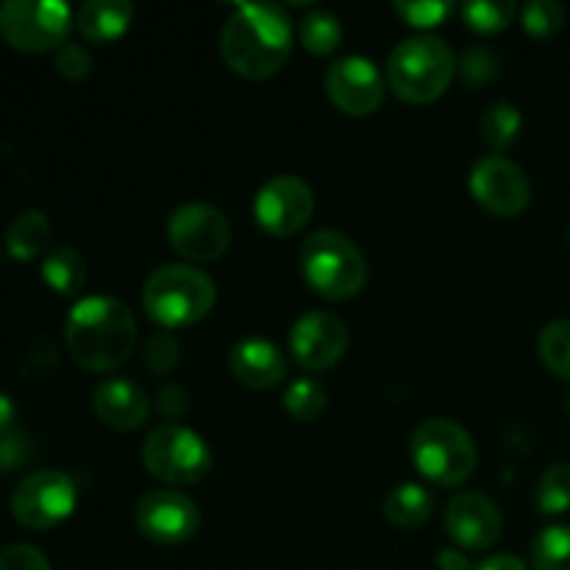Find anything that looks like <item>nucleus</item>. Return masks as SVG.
I'll return each instance as SVG.
<instances>
[{"label": "nucleus", "instance_id": "nucleus-27", "mask_svg": "<svg viewBox=\"0 0 570 570\" xmlns=\"http://www.w3.org/2000/svg\"><path fill=\"white\" fill-rule=\"evenodd\" d=\"M534 504L543 515H562L570 510V462H557L540 476Z\"/></svg>", "mask_w": 570, "mask_h": 570}, {"label": "nucleus", "instance_id": "nucleus-13", "mask_svg": "<svg viewBox=\"0 0 570 570\" xmlns=\"http://www.w3.org/2000/svg\"><path fill=\"white\" fill-rule=\"evenodd\" d=\"M137 527L150 543L181 546L198 534V504L173 488L150 490L137 504Z\"/></svg>", "mask_w": 570, "mask_h": 570}, {"label": "nucleus", "instance_id": "nucleus-4", "mask_svg": "<svg viewBox=\"0 0 570 570\" xmlns=\"http://www.w3.org/2000/svg\"><path fill=\"white\" fill-rule=\"evenodd\" d=\"M456 56L440 37H410L387 59V83L406 104H432L456 76Z\"/></svg>", "mask_w": 570, "mask_h": 570}, {"label": "nucleus", "instance_id": "nucleus-16", "mask_svg": "<svg viewBox=\"0 0 570 570\" xmlns=\"http://www.w3.org/2000/svg\"><path fill=\"white\" fill-rule=\"evenodd\" d=\"M445 532L462 551H484L499 543L504 518L488 495L462 493L445 510Z\"/></svg>", "mask_w": 570, "mask_h": 570}, {"label": "nucleus", "instance_id": "nucleus-25", "mask_svg": "<svg viewBox=\"0 0 570 570\" xmlns=\"http://www.w3.org/2000/svg\"><path fill=\"white\" fill-rule=\"evenodd\" d=\"M538 354L549 373L570 382V321H554L540 332Z\"/></svg>", "mask_w": 570, "mask_h": 570}, {"label": "nucleus", "instance_id": "nucleus-36", "mask_svg": "<svg viewBox=\"0 0 570 570\" xmlns=\"http://www.w3.org/2000/svg\"><path fill=\"white\" fill-rule=\"evenodd\" d=\"M187 401H189L187 393H184L178 384H167V387L159 393V412L167 417V421L176 423V421H181L184 412H187V406H189Z\"/></svg>", "mask_w": 570, "mask_h": 570}, {"label": "nucleus", "instance_id": "nucleus-11", "mask_svg": "<svg viewBox=\"0 0 570 570\" xmlns=\"http://www.w3.org/2000/svg\"><path fill=\"white\" fill-rule=\"evenodd\" d=\"M315 215V193L298 176H276L256 193L254 217L262 232L293 237Z\"/></svg>", "mask_w": 570, "mask_h": 570}, {"label": "nucleus", "instance_id": "nucleus-32", "mask_svg": "<svg viewBox=\"0 0 570 570\" xmlns=\"http://www.w3.org/2000/svg\"><path fill=\"white\" fill-rule=\"evenodd\" d=\"M178 354H181V348H178V340L170 332L150 334L148 343H145V365H148V371L159 373V376H165L178 365Z\"/></svg>", "mask_w": 570, "mask_h": 570}, {"label": "nucleus", "instance_id": "nucleus-17", "mask_svg": "<svg viewBox=\"0 0 570 570\" xmlns=\"http://www.w3.org/2000/svg\"><path fill=\"white\" fill-rule=\"evenodd\" d=\"M95 415L117 432H137L150 417V399L128 379H106L92 395Z\"/></svg>", "mask_w": 570, "mask_h": 570}, {"label": "nucleus", "instance_id": "nucleus-31", "mask_svg": "<svg viewBox=\"0 0 570 570\" xmlns=\"http://www.w3.org/2000/svg\"><path fill=\"white\" fill-rule=\"evenodd\" d=\"M395 11L415 28H434L454 11V3L449 0H399Z\"/></svg>", "mask_w": 570, "mask_h": 570}, {"label": "nucleus", "instance_id": "nucleus-22", "mask_svg": "<svg viewBox=\"0 0 570 570\" xmlns=\"http://www.w3.org/2000/svg\"><path fill=\"white\" fill-rule=\"evenodd\" d=\"M87 262L76 248H50L42 259V278L53 293L78 295L87 287Z\"/></svg>", "mask_w": 570, "mask_h": 570}, {"label": "nucleus", "instance_id": "nucleus-24", "mask_svg": "<svg viewBox=\"0 0 570 570\" xmlns=\"http://www.w3.org/2000/svg\"><path fill=\"white\" fill-rule=\"evenodd\" d=\"M532 570H570V527H546L532 543Z\"/></svg>", "mask_w": 570, "mask_h": 570}, {"label": "nucleus", "instance_id": "nucleus-26", "mask_svg": "<svg viewBox=\"0 0 570 570\" xmlns=\"http://www.w3.org/2000/svg\"><path fill=\"white\" fill-rule=\"evenodd\" d=\"M328 404V393L315 379H295L284 393V410L301 423H312L323 415Z\"/></svg>", "mask_w": 570, "mask_h": 570}, {"label": "nucleus", "instance_id": "nucleus-3", "mask_svg": "<svg viewBox=\"0 0 570 570\" xmlns=\"http://www.w3.org/2000/svg\"><path fill=\"white\" fill-rule=\"evenodd\" d=\"M217 287L200 267L161 265L148 276L142 289V306L150 321L161 328L195 326L212 312Z\"/></svg>", "mask_w": 570, "mask_h": 570}, {"label": "nucleus", "instance_id": "nucleus-10", "mask_svg": "<svg viewBox=\"0 0 570 570\" xmlns=\"http://www.w3.org/2000/svg\"><path fill=\"white\" fill-rule=\"evenodd\" d=\"M167 239L176 254L189 262H215L232 245V223L217 206L193 204L178 206L167 220Z\"/></svg>", "mask_w": 570, "mask_h": 570}, {"label": "nucleus", "instance_id": "nucleus-8", "mask_svg": "<svg viewBox=\"0 0 570 570\" xmlns=\"http://www.w3.org/2000/svg\"><path fill=\"white\" fill-rule=\"evenodd\" d=\"M70 28V6L59 0H6L0 6V37L14 50H59Z\"/></svg>", "mask_w": 570, "mask_h": 570}, {"label": "nucleus", "instance_id": "nucleus-38", "mask_svg": "<svg viewBox=\"0 0 570 570\" xmlns=\"http://www.w3.org/2000/svg\"><path fill=\"white\" fill-rule=\"evenodd\" d=\"M438 568L440 570H471L465 551L462 549H443L438 554Z\"/></svg>", "mask_w": 570, "mask_h": 570}, {"label": "nucleus", "instance_id": "nucleus-34", "mask_svg": "<svg viewBox=\"0 0 570 570\" xmlns=\"http://www.w3.org/2000/svg\"><path fill=\"white\" fill-rule=\"evenodd\" d=\"M56 70H59V76L70 78V81H81L92 70V56L83 45L65 42L56 50Z\"/></svg>", "mask_w": 570, "mask_h": 570}, {"label": "nucleus", "instance_id": "nucleus-29", "mask_svg": "<svg viewBox=\"0 0 570 570\" xmlns=\"http://www.w3.org/2000/svg\"><path fill=\"white\" fill-rule=\"evenodd\" d=\"M521 111L512 104H493L482 117V137L484 142L493 145L495 150L510 148L521 134Z\"/></svg>", "mask_w": 570, "mask_h": 570}, {"label": "nucleus", "instance_id": "nucleus-41", "mask_svg": "<svg viewBox=\"0 0 570 570\" xmlns=\"http://www.w3.org/2000/svg\"><path fill=\"white\" fill-rule=\"evenodd\" d=\"M566 410H568V415H570V395H568V404H566Z\"/></svg>", "mask_w": 570, "mask_h": 570}, {"label": "nucleus", "instance_id": "nucleus-6", "mask_svg": "<svg viewBox=\"0 0 570 570\" xmlns=\"http://www.w3.org/2000/svg\"><path fill=\"white\" fill-rule=\"evenodd\" d=\"M476 443L460 423L449 417L423 421L412 434V462L429 482L460 488L476 471Z\"/></svg>", "mask_w": 570, "mask_h": 570}, {"label": "nucleus", "instance_id": "nucleus-7", "mask_svg": "<svg viewBox=\"0 0 570 570\" xmlns=\"http://www.w3.org/2000/svg\"><path fill=\"white\" fill-rule=\"evenodd\" d=\"M142 462L150 476L170 488L198 484L212 471V451L200 434L181 423H161L145 438Z\"/></svg>", "mask_w": 570, "mask_h": 570}, {"label": "nucleus", "instance_id": "nucleus-1", "mask_svg": "<svg viewBox=\"0 0 570 570\" xmlns=\"http://www.w3.org/2000/svg\"><path fill=\"white\" fill-rule=\"evenodd\" d=\"M289 50L293 28L276 3H237L220 31L223 61L250 81L276 76L287 65Z\"/></svg>", "mask_w": 570, "mask_h": 570}, {"label": "nucleus", "instance_id": "nucleus-21", "mask_svg": "<svg viewBox=\"0 0 570 570\" xmlns=\"http://www.w3.org/2000/svg\"><path fill=\"white\" fill-rule=\"evenodd\" d=\"M50 245V220L45 212L28 209L11 220L6 232V248L17 262H31L48 254Z\"/></svg>", "mask_w": 570, "mask_h": 570}, {"label": "nucleus", "instance_id": "nucleus-20", "mask_svg": "<svg viewBox=\"0 0 570 570\" xmlns=\"http://www.w3.org/2000/svg\"><path fill=\"white\" fill-rule=\"evenodd\" d=\"M434 512V495L432 490L423 484L406 482L399 484L384 499V515L393 527L399 529H417L432 518Z\"/></svg>", "mask_w": 570, "mask_h": 570}, {"label": "nucleus", "instance_id": "nucleus-18", "mask_svg": "<svg viewBox=\"0 0 570 570\" xmlns=\"http://www.w3.org/2000/svg\"><path fill=\"white\" fill-rule=\"evenodd\" d=\"M234 379L250 390H273L287 376V362L278 345L262 337L239 340L228 356Z\"/></svg>", "mask_w": 570, "mask_h": 570}, {"label": "nucleus", "instance_id": "nucleus-39", "mask_svg": "<svg viewBox=\"0 0 570 570\" xmlns=\"http://www.w3.org/2000/svg\"><path fill=\"white\" fill-rule=\"evenodd\" d=\"M476 570H529L527 562L515 554H495L490 560H484Z\"/></svg>", "mask_w": 570, "mask_h": 570}, {"label": "nucleus", "instance_id": "nucleus-19", "mask_svg": "<svg viewBox=\"0 0 570 570\" xmlns=\"http://www.w3.org/2000/svg\"><path fill=\"white\" fill-rule=\"evenodd\" d=\"M134 20V6L126 0H89L78 9L76 26L89 42H115L128 31Z\"/></svg>", "mask_w": 570, "mask_h": 570}, {"label": "nucleus", "instance_id": "nucleus-2", "mask_svg": "<svg viewBox=\"0 0 570 570\" xmlns=\"http://www.w3.org/2000/svg\"><path fill=\"white\" fill-rule=\"evenodd\" d=\"M65 343L76 365L92 373L115 371L131 356L137 343V321L117 298H81L67 315Z\"/></svg>", "mask_w": 570, "mask_h": 570}, {"label": "nucleus", "instance_id": "nucleus-23", "mask_svg": "<svg viewBox=\"0 0 570 570\" xmlns=\"http://www.w3.org/2000/svg\"><path fill=\"white\" fill-rule=\"evenodd\" d=\"M343 42V22L332 11L315 9L301 20V45L312 56H328Z\"/></svg>", "mask_w": 570, "mask_h": 570}, {"label": "nucleus", "instance_id": "nucleus-14", "mask_svg": "<svg viewBox=\"0 0 570 570\" xmlns=\"http://www.w3.org/2000/svg\"><path fill=\"white\" fill-rule=\"evenodd\" d=\"M348 351V328L334 312L312 309L289 332V354L304 371H328Z\"/></svg>", "mask_w": 570, "mask_h": 570}, {"label": "nucleus", "instance_id": "nucleus-40", "mask_svg": "<svg viewBox=\"0 0 570 570\" xmlns=\"http://www.w3.org/2000/svg\"><path fill=\"white\" fill-rule=\"evenodd\" d=\"M11 423H14V404H11L9 395L0 393V438L11 432Z\"/></svg>", "mask_w": 570, "mask_h": 570}, {"label": "nucleus", "instance_id": "nucleus-5", "mask_svg": "<svg viewBox=\"0 0 570 570\" xmlns=\"http://www.w3.org/2000/svg\"><path fill=\"white\" fill-rule=\"evenodd\" d=\"M301 271L306 284L328 301L354 298L367 284V262L360 245L332 228L309 234L301 248Z\"/></svg>", "mask_w": 570, "mask_h": 570}, {"label": "nucleus", "instance_id": "nucleus-30", "mask_svg": "<svg viewBox=\"0 0 570 570\" xmlns=\"http://www.w3.org/2000/svg\"><path fill=\"white\" fill-rule=\"evenodd\" d=\"M521 22L527 33L546 39L566 26V9L557 0H532V3L523 6Z\"/></svg>", "mask_w": 570, "mask_h": 570}, {"label": "nucleus", "instance_id": "nucleus-37", "mask_svg": "<svg viewBox=\"0 0 570 570\" xmlns=\"http://www.w3.org/2000/svg\"><path fill=\"white\" fill-rule=\"evenodd\" d=\"M22 460H26V443H22L20 434L11 429V432H6L3 438H0V468L11 471V468L20 465Z\"/></svg>", "mask_w": 570, "mask_h": 570}, {"label": "nucleus", "instance_id": "nucleus-12", "mask_svg": "<svg viewBox=\"0 0 570 570\" xmlns=\"http://www.w3.org/2000/svg\"><path fill=\"white\" fill-rule=\"evenodd\" d=\"M468 184H471L476 204L499 217L521 215L532 200V184H529L523 167L501 154L479 159Z\"/></svg>", "mask_w": 570, "mask_h": 570}, {"label": "nucleus", "instance_id": "nucleus-33", "mask_svg": "<svg viewBox=\"0 0 570 570\" xmlns=\"http://www.w3.org/2000/svg\"><path fill=\"white\" fill-rule=\"evenodd\" d=\"M460 72L471 87H482L499 76V59L488 48H471L462 56Z\"/></svg>", "mask_w": 570, "mask_h": 570}, {"label": "nucleus", "instance_id": "nucleus-42", "mask_svg": "<svg viewBox=\"0 0 570 570\" xmlns=\"http://www.w3.org/2000/svg\"><path fill=\"white\" fill-rule=\"evenodd\" d=\"M568 239H570V228H568Z\"/></svg>", "mask_w": 570, "mask_h": 570}, {"label": "nucleus", "instance_id": "nucleus-28", "mask_svg": "<svg viewBox=\"0 0 570 570\" xmlns=\"http://www.w3.org/2000/svg\"><path fill=\"white\" fill-rule=\"evenodd\" d=\"M515 11L512 0H471V3L462 6V20L473 31L495 33L510 26Z\"/></svg>", "mask_w": 570, "mask_h": 570}, {"label": "nucleus", "instance_id": "nucleus-35", "mask_svg": "<svg viewBox=\"0 0 570 570\" xmlns=\"http://www.w3.org/2000/svg\"><path fill=\"white\" fill-rule=\"evenodd\" d=\"M0 570H50V566L37 546L17 543L0 551Z\"/></svg>", "mask_w": 570, "mask_h": 570}, {"label": "nucleus", "instance_id": "nucleus-15", "mask_svg": "<svg viewBox=\"0 0 570 570\" xmlns=\"http://www.w3.org/2000/svg\"><path fill=\"white\" fill-rule=\"evenodd\" d=\"M326 92L345 115L367 117L382 106L384 78L365 56H343L326 70Z\"/></svg>", "mask_w": 570, "mask_h": 570}, {"label": "nucleus", "instance_id": "nucleus-9", "mask_svg": "<svg viewBox=\"0 0 570 570\" xmlns=\"http://www.w3.org/2000/svg\"><path fill=\"white\" fill-rule=\"evenodd\" d=\"M78 504V488L67 473L37 471L22 479L11 493V515L20 527L45 532L72 515Z\"/></svg>", "mask_w": 570, "mask_h": 570}]
</instances>
